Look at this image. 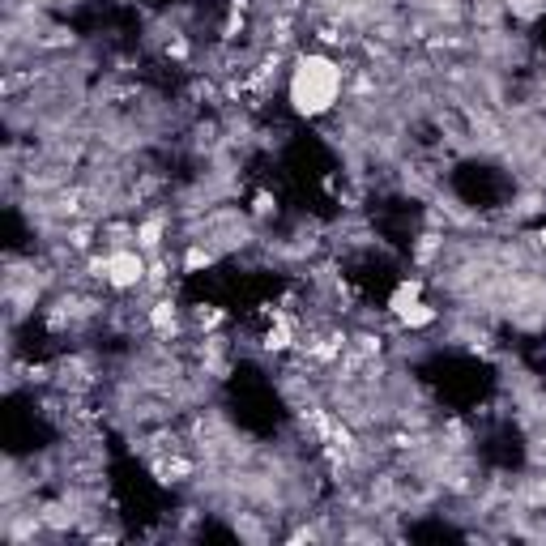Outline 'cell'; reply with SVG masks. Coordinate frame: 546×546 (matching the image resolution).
<instances>
[{"instance_id": "1", "label": "cell", "mask_w": 546, "mask_h": 546, "mask_svg": "<svg viewBox=\"0 0 546 546\" xmlns=\"http://www.w3.org/2000/svg\"><path fill=\"white\" fill-rule=\"evenodd\" d=\"M350 69L325 47H303L286 64V107L295 120L320 124L346 103Z\"/></svg>"}, {"instance_id": "2", "label": "cell", "mask_w": 546, "mask_h": 546, "mask_svg": "<svg viewBox=\"0 0 546 546\" xmlns=\"http://www.w3.org/2000/svg\"><path fill=\"white\" fill-rule=\"evenodd\" d=\"M150 273V256L137 244H107L103 252V286L111 295H133L146 286Z\"/></svg>"}, {"instance_id": "3", "label": "cell", "mask_w": 546, "mask_h": 546, "mask_svg": "<svg viewBox=\"0 0 546 546\" xmlns=\"http://www.w3.org/2000/svg\"><path fill=\"white\" fill-rule=\"evenodd\" d=\"M146 329H150L154 337H167V342H171L175 333H184V308H180V299H175L171 291L150 299V308H146Z\"/></svg>"}, {"instance_id": "4", "label": "cell", "mask_w": 546, "mask_h": 546, "mask_svg": "<svg viewBox=\"0 0 546 546\" xmlns=\"http://www.w3.org/2000/svg\"><path fill=\"white\" fill-rule=\"evenodd\" d=\"M167 235H171V218L163 210L133 218V244L146 256H163L167 252Z\"/></svg>"}, {"instance_id": "5", "label": "cell", "mask_w": 546, "mask_h": 546, "mask_svg": "<svg viewBox=\"0 0 546 546\" xmlns=\"http://www.w3.org/2000/svg\"><path fill=\"white\" fill-rule=\"evenodd\" d=\"M419 299H427V282L419 278V273H406V278H397V282H393L389 299H384V312H389V316L397 320L406 308H414Z\"/></svg>"}, {"instance_id": "6", "label": "cell", "mask_w": 546, "mask_h": 546, "mask_svg": "<svg viewBox=\"0 0 546 546\" xmlns=\"http://www.w3.org/2000/svg\"><path fill=\"white\" fill-rule=\"evenodd\" d=\"M214 265H218V244H210V239H188L184 256H180V273H184V278H197V273L214 269Z\"/></svg>"}, {"instance_id": "7", "label": "cell", "mask_w": 546, "mask_h": 546, "mask_svg": "<svg viewBox=\"0 0 546 546\" xmlns=\"http://www.w3.org/2000/svg\"><path fill=\"white\" fill-rule=\"evenodd\" d=\"M436 320H440V308H436V303H431V299H419L414 308H406V312L397 316V325L406 329V333H427L431 325H436Z\"/></svg>"}, {"instance_id": "8", "label": "cell", "mask_w": 546, "mask_h": 546, "mask_svg": "<svg viewBox=\"0 0 546 546\" xmlns=\"http://www.w3.org/2000/svg\"><path fill=\"white\" fill-rule=\"evenodd\" d=\"M188 320H192V329H218L222 325V312L214 308V303H197V308L188 312Z\"/></svg>"}, {"instance_id": "9", "label": "cell", "mask_w": 546, "mask_h": 546, "mask_svg": "<svg viewBox=\"0 0 546 546\" xmlns=\"http://www.w3.org/2000/svg\"><path fill=\"white\" fill-rule=\"evenodd\" d=\"M265 218H278V197H273V192H256V201H252V222H265Z\"/></svg>"}, {"instance_id": "10", "label": "cell", "mask_w": 546, "mask_h": 546, "mask_svg": "<svg viewBox=\"0 0 546 546\" xmlns=\"http://www.w3.org/2000/svg\"><path fill=\"white\" fill-rule=\"evenodd\" d=\"M534 248H538V252H542V256H546V222H542V227H538V231H534Z\"/></svg>"}]
</instances>
